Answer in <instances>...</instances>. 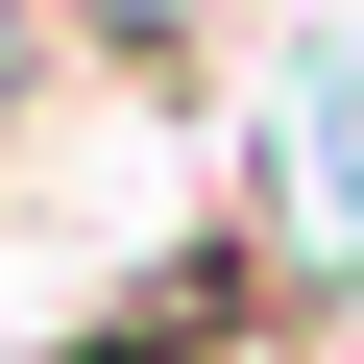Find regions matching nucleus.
<instances>
[{
	"instance_id": "nucleus-1",
	"label": "nucleus",
	"mask_w": 364,
	"mask_h": 364,
	"mask_svg": "<svg viewBox=\"0 0 364 364\" xmlns=\"http://www.w3.org/2000/svg\"><path fill=\"white\" fill-rule=\"evenodd\" d=\"M243 316H267V243H195L170 291H122V316H97V340H49V364H219Z\"/></svg>"
},
{
	"instance_id": "nucleus-2",
	"label": "nucleus",
	"mask_w": 364,
	"mask_h": 364,
	"mask_svg": "<svg viewBox=\"0 0 364 364\" xmlns=\"http://www.w3.org/2000/svg\"><path fill=\"white\" fill-rule=\"evenodd\" d=\"M49 73H73V25H49V0H0V146L49 122Z\"/></svg>"
}]
</instances>
